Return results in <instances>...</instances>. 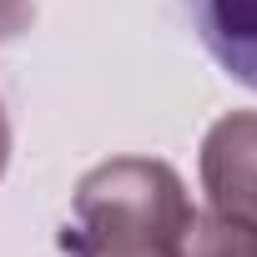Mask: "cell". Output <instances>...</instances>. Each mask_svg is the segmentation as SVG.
Wrapping results in <instances>:
<instances>
[{
    "label": "cell",
    "instance_id": "6da1fadb",
    "mask_svg": "<svg viewBox=\"0 0 257 257\" xmlns=\"http://www.w3.org/2000/svg\"><path fill=\"white\" fill-rule=\"evenodd\" d=\"M187 222L192 202L172 162L111 157L76 182L61 247L71 257H167Z\"/></svg>",
    "mask_w": 257,
    "mask_h": 257
},
{
    "label": "cell",
    "instance_id": "7a4b0ae2",
    "mask_svg": "<svg viewBox=\"0 0 257 257\" xmlns=\"http://www.w3.org/2000/svg\"><path fill=\"white\" fill-rule=\"evenodd\" d=\"M202 192L212 212L257 227V111H227L202 137Z\"/></svg>",
    "mask_w": 257,
    "mask_h": 257
},
{
    "label": "cell",
    "instance_id": "3957f363",
    "mask_svg": "<svg viewBox=\"0 0 257 257\" xmlns=\"http://www.w3.org/2000/svg\"><path fill=\"white\" fill-rule=\"evenodd\" d=\"M187 6L207 56L232 81L257 91V0H187Z\"/></svg>",
    "mask_w": 257,
    "mask_h": 257
},
{
    "label": "cell",
    "instance_id": "277c9868",
    "mask_svg": "<svg viewBox=\"0 0 257 257\" xmlns=\"http://www.w3.org/2000/svg\"><path fill=\"white\" fill-rule=\"evenodd\" d=\"M167 257H257V227L222 212H192Z\"/></svg>",
    "mask_w": 257,
    "mask_h": 257
},
{
    "label": "cell",
    "instance_id": "5b68a950",
    "mask_svg": "<svg viewBox=\"0 0 257 257\" xmlns=\"http://www.w3.org/2000/svg\"><path fill=\"white\" fill-rule=\"evenodd\" d=\"M31 21H36V6H31V0H0V46L16 41Z\"/></svg>",
    "mask_w": 257,
    "mask_h": 257
},
{
    "label": "cell",
    "instance_id": "8992f818",
    "mask_svg": "<svg viewBox=\"0 0 257 257\" xmlns=\"http://www.w3.org/2000/svg\"><path fill=\"white\" fill-rule=\"evenodd\" d=\"M6 162H11V121H6V106H0V177H6Z\"/></svg>",
    "mask_w": 257,
    "mask_h": 257
}]
</instances>
